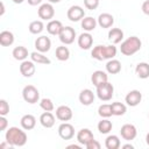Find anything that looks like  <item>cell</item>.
Masks as SVG:
<instances>
[{"label":"cell","mask_w":149,"mask_h":149,"mask_svg":"<svg viewBox=\"0 0 149 149\" xmlns=\"http://www.w3.org/2000/svg\"><path fill=\"white\" fill-rule=\"evenodd\" d=\"M22 129L19 127H9L5 134L6 141L13 147H23L27 143L28 136Z\"/></svg>","instance_id":"obj_1"},{"label":"cell","mask_w":149,"mask_h":149,"mask_svg":"<svg viewBox=\"0 0 149 149\" xmlns=\"http://www.w3.org/2000/svg\"><path fill=\"white\" fill-rule=\"evenodd\" d=\"M116 47H114V44L111 45H95L92 51H91V56L92 58L97 59V61H105V59H112L116 56Z\"/></svg>","instance_id":"obj_2"},{"label":"cell","mask_w":149,"mask_h":149,"mask_svg":"<svg viewBox=\"0 0 149 149\" xmlns=\"http://www.w3.org/2000/svg\"><path fill=\"white\" fill-rule=\"evenodd\" d=\"M142 47V42L137 36H130L121 42L120 51L125 56H133L136 54Z\"/></svg>","instance_id":"obj_3"},{"label":"cell","mask_w":149,"mask_h":149,"mask_svg":"<svg viewBox=\"0 0 149 149\" xmlns=\"http://www.w3.org/2000/svg\"><path fill=\"white\" fill-rule=\"evenodd\" d=\"M114 94V86L109 81H105L97 86V97L101 101H108L113 98Z\"/></svg>","instance_id":"obj_4"},{"label":"cell","mask_w":149,"mask_h":149,"mask_svg":"<svg viewBox=\"0 0 149 149\" xmlns=\"http://www.w3.org/2000/svg\"><path fill=\"white\" fill-rule=\"evenodd\" d=\"M22 98L28 104H36L40 100V92L34 85H26L22 90Z\"/></svg>","instance_id":"obj_5"},{"label":"cell","mask_w":149,"mask_h":149,"mask_svg":"<svg viewBox=\"0 0 149 149\" xmlns=\"http://www.w3.org/2000/svg\"><path fill=\"white\" fill-rule=\"evenodd\" d=\"M37 15L41 20H51L55 16V8L52 6V3L47 2V3H42L38 9H37Z\"/></svg>","instance_id":"obj_6"},{"label":"cell","mask_w":149,"mask_h":149,"mask_svg":"<svg viewBox=\"0 0 149 149\" xmlns=\"http://www.w3.org/2000/svg\"><path fill=\"white\" fill-rule=\"evenodd\" d=\"M66 16L70 21L72 22H78V21H81L84 17H85V10L83 7L78 6V5H73L71 6L68 12H66Z\"/></svg>","instance_id":"obj_7"},{"label":"cell","mask_w":149,"mask_h":149,"mask_svg":"<svg viewBox=\"0 0 149 149\" xmlns=\"http://www.w3.org/2000/svg\"><path fill=\"white\" fill-rule=\"evenodd\" d=\"M58 37H59V41H61L63 44H65V45L71 44V43L74 42V38H76V30H74L72 27H69V26L63 27V29L61 30Z\"/></svg>","instance_id":"obj_8"},{"label":"cell","mask_w":149,"mask_h":149,"mask_svg":"<svg viewBox=\"0 0 149 149\" xmlns=\"http://www.w3.org/2000/svg\"><path fill=\"white\" fill-rule=\"evenodd\" d=\"M58 135L63 140H71L74 136V128L69 122H63L58 126Z\"/></svg>","instance_id":"obj_9"},{"label":"cell","mask_w":149,"mask_h":149,"mask_svg":"<svg viewBox=\"0 0 149 149\" xmlns=\"http://www.w3.org/2000/svg\"><path fill=\"white\" fill-rule=\"evenodd\" d=\"M120 134H121V137L126 141H132L136 137L137 135V130H136V127L132 123H125L121 129H120Z\"/></svg>","instance_id":"obj_10"},{"label":"cell","mask_w":149,"mask_h":149,"mask_svg":"<svg viewBox=\"0 0 149 149\" xmlns=\"http://www.w3.org/2000/svg\"><path fill=\"white\" fill-rule=\"evenodd\" d=\"M72 116H73V112L69 106L62 105L56 108V118L58 120H61L63 122H68L72 119Z\"/></svg>","instance_id":"obj_11"},{"label":"cell","mask_w":149,"mask_h":149,"mask_svg":"<svg viewBox=\"0 0 149 149\" xmlns=\"http://www.w3.org/2000/svg\"><path fill=\"white\" fill-rule=\"evenodd\" d=\"M35 71H36V66H35V63L33 61H27L26 59V61L21 62V64H20V72H21V74L23 77L30 78V77L34 76Z\"/></svg>","instance_id":"obj_12"},{"label":"cell","mask_w":149,"mask_h":149,"mask_svg":"<svg viewBox=\"0 0 149 149\" xmlns=\"http://www.w3.org/2000/svg\"><path fill=\"white\" fill-rule=\"evenodd\" d=\"M142 100V93L139 90H132L127 93V95L125 97V101L128 106L130 107H135L137 106Z\"/></svg>","instance_id":"obj_13"},{"label":"cell","mask_w":149,"mask_h":149,"mask_svg":"<svg viewBox=\"0 0 149 149\" xmlns=\"http://www.w3.org/2000/svg\"><path fill=\"white\" fill-rule=\"evenodd\" d=\"M35 48L40 52H48L51 48V41L45 35H42L35 40Z\"/></svg>","instance_id":"obj_14"},{"label":"cell","mask_w":149,"mask_h":149,"mask_svg":"<svg viewBox=\"0 0 149 149\" xmlns=\"http://www.w3.org/2000/svg\"><path fill=\"white\" fill-rule=\"evenodd\" d=\"M77 42H78V45H79L80 49H83V50H88V49L92 47V44H93V36H92L90 33L84 31V33H81V34L78 36Z\"/></svg>","instance_id":"obj_15"},{"label":"cell","mask_w":149,"mask_h":149,"mask_svg":"<svg viewBox=\"0 0 149 149\" xmlns=\"http://www.w3.org/2000/svg\"><path fill=\"white\" fill-rule=\"evenodd\" d=\"M94 139L93 133L88 129V128H81L78 133H77V141L79 144L81 146H86L90 141H92Z\"/></svg>","instance_id":"obj_16"},{"label":"cell","mask_w":149,"mask_h":149,"mask_svg":"<svg viewBox=\"0 0 149 149\" xmlns=\"http://www.w3.org/2000/svg\"><path fill=\"white\" fill-rule=\"evenodd\" d=\"M79 101H80V104L81 105H84V106H90L93 101H94V93L90 90V88H84V90H81L80 91V93H79Z\"/></svg>","instance_id":"obj_17"},{"label":"cell","mask_w":149,"mask_h":149,"mask_svg":"<svg viewBox=\"0 0 149 149\" xmlns=\"http://www.w3.org/2000/svg\"><path fill=\"white\" fill-rule=\"evenodd\" d=\"M20 125L24 130H31L36 126V118L33 114H24L20 120Z\"/></svg>","instance_id":"obj_18"},{"label":"cell","mask_w":149,"mask_h":149,"mask_svg":"<svg viewBox=\"0 0 149 149\" xmlns=\"http://www.w3.org/2000/svg\"><path fill=\"white\" fill-rule=\"evenodd\" d=\"M97 22L101 28H111L114 23V16L109 13H101L97 19Z\"/></svg>","instance_id":"obj_19"},{"label":"cell","mask_w":149,"mask_h":149,"mask_svg":"<svg viewBox=\"0 0 149 149\" xmlns=\"http://www.w3.org/2000/svg\"><path fill=\"white\" fill-rule=\"evenodd\" d=\"M91 81H92V84L97 87V86H99L100 84H102V83H105V81H108V76H107V73H106L105 71L97 70V71H94V72L92 73V76H91Z\"/></svg>","instance_id":"obj_20"},{"label":"cell","mask_w":149,"mask_h":149,"mask_svg":"<svg viewBox=\"0 0 149 149\" xmlns=\"http://www.w3.org/2000/svg\"><path fill=\"white\" fill-rule=\"evenodd\" d=\"M40 123L44 128H51L55 126V115L51 112H44L40 115Z\"/></svg>","instance_id":"obj_21"},{"label":"cell","mask_w":149,"mask_h":149,"mask_svg":"<svg viewBox=\"0 0 149 149\" xmlns=\"http://www.w3.org/2000/svg\"><path fill=\"white\" fill-rule=\"evenodd\" d=\"M63 24H62V22L61 21H58V20H50L49 22H48V24H47V31L50 34V35H54V36H58L59 35V33H61V30L63 29Z\"/></svg>","instance_id":"obj_22"},{"label":"cell","mask_w":149,"mask_h":149,"mask_svg":"<svg viewBox=\"0 0 149 149\" xmlns=\"http://www.w3.org/2000/svg\"><path fill=\"white\" fill-rule=\"evenodd\" d=\"M108 40L112 42V44L121 43L123 40V31L120 28H111L108 31Z\"/></svg>","instance_id":"obj_23"},{"label":"cell","mask_w":149,"mask_h":149,"mask_svg":"<svg viewBox=\"0 0 149 149\" xmlns=\"http://www.w3.org/2000/svg\"><path fill=\"white\" fill-rule=\"evenodd\" d=\"M12 55H13V57H14L16 61H21V62H23V61H26V59L28 58L29 52H28V50H27L26 47H23V45H19V47H15V48L13 49Z\"/></svg>","instance_id":"obj_24"},{"label":"cell","mask_w":149,"mask_h":149,"mask_svg":"<svg viewBox=\"0 0 149 149\" xmlns=\"http://www.w3.org/2000/svg\"><path fill=\"white\" fill-rule=\"evenodd\" d=\"M106 71L109 74H116L121 71V62L118 59H108V62L106 63Z\"/></svg>","instance_id":"obj_25"},{"label":"cell","mask_w":149,"mask_h":149,"mask_svg":"<svg viewBox=\"0 0 149 149\" xmlns=\"http://www.w3.org/2000/svg\"><path fill=\"white\" fill-rule=\"evenodd\" d=\"M135 73L140 79H147L149 77V64L146 62H141L135 68Z\"/></svg>","instance_id":"obj_26"},{"label":"cell","mask_w":149,"mask_h":149,"mask_svg":"<svg viewBox=\"0 0 149 149\" xmlns=\"http://www.w3.org/2000/svg\"><path fill=\"white\" fill-rule=\"evenodd\" d=\"M14 43V34L9 30H2L0 33V44L2 47H9Z\"/></svg>","instance_id":"obj_27"},{"label":"cell","mask_w":149,"mask_h":149,"mask_svg":"<svg viewBox=\"0 0 149 149\" xmlns=\"http://www.w3.org/2000/svg\"><path fill=\"white\" fill-rule=\"evenodd\" d=\"M97 24H98L97 20H95L94 17H92V16H85V17L81 20V28H83L85 31H87V33L93 31V30L95 29Z\"/></svg>","instance_id":"obj_28"},{"label":"cell","mask_w":149,"mask_h":149,"mask_svg":"<svg viewBox=\"0 0 149 149\" xmlns=\"http://www.w3.org/2000/svg\"><path fill=\"white\" fill-rule=\"evenodd\" d=\"M30 59L34 62V63H37V64H45V65H49L51 63V61L43 54V52H40V51H34L30 54Z\"/></svg>","instance_id":"obj_29"},{"label":"cell","mask_w":149,"mask_h":149,"mask_svg":"<svg viewBox=\"0 0 149 149\" xmlns=\"http://www.w3.org/2000/svg\"><path fill=\"white\" fill-rule=\"evenodd\" d=\"M55 55H56V58L58 61L65 62V61H68L70 58V50H69L68 47H65V44L64 45H59V47L56 48Z\"/></svg>","instance_id":"obj_30"},{"label":"cell","mask_w":149,"mask_h":149,"mask_svg":"<svg viewBox=\"0 0 149 149\" xmlns=\"http://www.w3.org/2000/svg\"><path fill=\"white\" fill-rule=\"evenodd\" d=\"M105 147L107 149H119L121 147V142L118 135H108L105 140Z\"/></svg>","instance_id":"obj_31"},{"label":"cell","mask_w":149,"mask_h":149,"mask_svg":"<svg viewBox=\"0 0 149 149\" xmlns=\"http://www.w3.org/2000/svg\"><path fill=\"white\" fill-rule=\"evenodd\" d=\"M98 130L100 134H108L112 128H113V125H112V121L108 120V118H102L101 121L98 122Z\"/></svg>","instance_id":"obj_32"},{"label":"cell","mask_w":149,"mask_h":149,"mask_svg":"<svg viewBox=\"0 0 149 149\" xmlns=\"http://www.w3.org/2000/svg\"><path fill=\"white\" fill-rule=\"evenodd\" d=\"M28 29H29L30 34H33V35H38V34H41V33L43 31L44 24H43L42 20H35V21H31V22L29 23Z\"/></svg>","instance_id":"obj_33"},{"label":"cell","mask_w":149,"mask_h":149,"mask_svg":"<svg viewBox=\"0 0 149 149\" xmlns=\"http://www.w3.org/2000/svg\"><path fill=\"white\" fill-rule=\"evenodd\" d=\"M111 107H112V113L113 115H116V116H121L123 115L126 112H127V106L120 101H115V102H112L111 104Z\"/></svg>","instance_id":"obj_34"},{"label":"cell","mask_w":149,"mask_h":149,"mask_svg":"<svg viewBox=\"0 0 149 149\" xmlns=\"http://www.w3.org/2000/svg\"><path fill=\"white\" fill-rule=\"evenodd\" d=\"M98 114L101 116V118H109L113 115L112 113V107L109 104H104V105H100L99 108H98Z\"/></svg>","instance_id":"obj_35"},{"label":"cell","mask_w":149,"mask_h":149,"mask_svg":"<svg viewBox=\"0 0 149 149\" xmlns=\"http://www.w3.org/2000/svg\"><path fill=\"white\" fill-rule=\"evenodd\" d=\"M40 107L44 111V112H52L55 106H54V102L51 99L49 98H43L40 100Z\"/></svg>","instance_id":"obj_36"},{"label":"cell","mask_w":149,"mask_h":149,"mask_svg":"<svg viewBox=\"0 0 149 149\" xmlns=\"http://www.w3.org/2000/svg\"><path fill=\"white\" fill-rule=\"evenodd\" d=\"M8 113H9V105L5 99H1L0 100V115L6 116Z\"/></svg>","instance_id":"obj_37"},{"label":"cell","mask_w":149,"mask_h":149,"mask_svg":"<svg viewBox=\"0 0 149 149\" xmlns=\"http://www.w3.org/2000/svg\"><path fill=\"white\" fill-rule=\"evenodd\" d=\"M84 6L90 10H94L99 6V0H84Z\"/></svg>","instance_id":"obj_38"},{"label":"cell","mask_w":149,"mask_h":149,"mask_svg":"<svg viewBox=\"0 0 149 149\" xmlns=\"http://www.w3.org/2000/svg\"><path fill=\"white\" fill-rule=\"evenodd\" d=\"M85 147H86L87 149H100L101 144H100L97 140H94V139H93V140H92V141H90Z\"/></svg>","instance_id":"obj_39"},{"label":"cell","mask_w":149,"mask_h":149,"mask_svg":"<svg viewBox=\"0 0 149 149\" xmlns=\"http://www.w3.org/2000/svg\"><path fill=\"white\" fill-rule=\"evenodd\" d=\"M7 126H8V120L6 119V116L0 115V132L6 130Z\"/></svg>","instance_id":"obj_40"},{"label":"cell","mask_w":149,"mask_h":149,"mask_svg":"<svg viewBox=\"0 0 149 149\" xmlns=\"http://www.w3.org/2000/svg\"><path fill=\"white\" fill-rule=\"evenodd\" d=\"M141 9H142L143 14H146V15H148V16H149V0H146V1L142 3Z\"/></svg>","instance_id":"obj_41"},{"label":"cell","mask_w":149,"mask_h":149,"mask_svg":"<svg viewBox=\"0 0 149 149\" xmlns=\"http://www.w3.org/2000/svg\"><path fill=\"white\" fill-rule=\"evenodd\" d=\"M28 3L30 6H37V5H41L42 3V0H27Z\"/></svg>","instance_id":"obj_42"},{"label":"cell","mask_w":149,"mask_h":149,"mask_svg":"<svg viewBox=\"0 0 149 149\" xmlns=\"http://www.w3.org/2000/svg\"><path fill=\"white\" fill-rule=\"evenodd\" d=\"M5 148H13V146H10V144L5 140V142L0 143V149H5Z\"/></svg>","instance_id":"obj_43"},{"label":"cell","mask_w":149,"mask_h":149,"mask_svg":"<svg viewBox=\"0 0 149 149\" xmlns=\"http://www.w3.org/2000/svg\"><path fill=\"white\" fill-rule=\"evenodd\" d=\"M121 148H122V149H134V146L130 144V143H127V144L121 146Z\"/></svg>","instance_id":"obj_44"},{"label":"cell","mask_w":149,"mask_h":149,"mask_svg":"<svg viewBox=\"0 0 149 149\" xmlns=\"http://www.w3.org/2000/svg\"><path fill=\"white\" fill-rule=\"evenodd\" d=\"M0 6H1V12H0V15H3V13H5V3L1 1V2H0Z\"/></svg>","instance_id":"obj_45"},{"label":"cell","mask_w":149,"mask_h":149,"mask_svg":"<svg viewBox=\"0 0 149 149\" xmlns=\"http://www.w3.org/2000/svg\"><path fill=\"white\" fill-rule=\"evenodd\" d=\"M68 148H74V149H80V146H77V144H70V146H68Z\"/></svg>","instance_id":"obj_46"},{"label":"cell","mask_w":149,"mask_h":149,"mask_svg":"<svg viewBox=\"0 0 149 149\" xmlns=\"http://www.w3.org/2000/svg\"><path fill=\"white\" fill-rule=\"evenodd\" d=\"M14 3H16V5H20V3H22L24 0H12Z\"/></svg>","instance_id":"obj_47"},{"label":"cell","mask_w":149,"mask_h":149,"mask_svg":"<svg viewBox=\"0 0 149 149\" xmlns=\"http://www.w3.org/2000/svg\"><path fill=\"white\" fill-rule=\"evenodd\" d=\"M50 3H58V2H61L62 0H48Z\"/></svg>","instance_id":"obj_48"},{"label":"cell","mask_w":149,"mask_h":149,"mask_svg":"<svg viewBox=\"0 0 149 149\" xmlns=\"http://www.w3.org/2000/svg\"><path fill=\"white\" fill-rule=\"evenodd\" d=\"M146 143H147V144L149 146V133H148V134L146 135Z\"/></svg>","instance_id":"obj_49"},{"label":"cell","mask_w":149,"mask_h":149,"mask_svg":"<svg viewBox=\"0 0 149 149\" xmlns=\"http://www.w3.org/2000/svg\"><path fill=\"white\" fill-rule=\"evenodd\" d=\"M148 116H149V114H148Z\"/></svg>","instance_id":"obj_50"}]
</instances>
